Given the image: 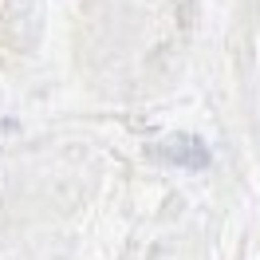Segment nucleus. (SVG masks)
Here are the masks:
<instances>
[{"mask_svg": "<svg viewBox=\"0 0 260 260\" xmlns=\"http://www.w3.org/2000/svg\"><path fill=\"white\" fill-rule=\"evenodd\" d=\"M154 158L166 166H185V170H201L209 166V150L197 134H170L166 142L154 146Z\"/></svg>", "mask_w": 260, "mask_h": 260, "instance_id": "nucleus-1", "label": "nucleus"}]
</instances>
